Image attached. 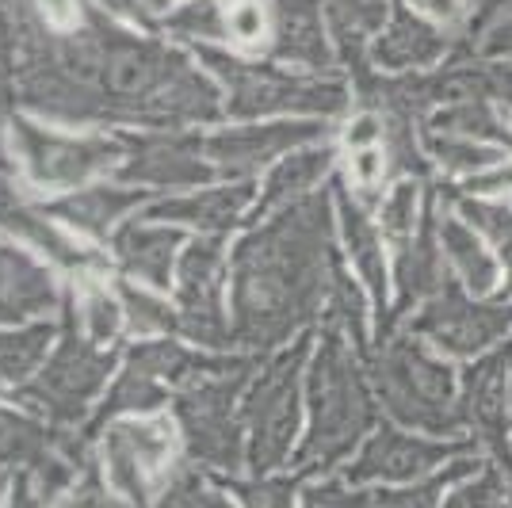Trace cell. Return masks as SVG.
Returning a JSON list of instances; mask_svg holds the SVG:
<instances>
[{
  "label": "cell",
  "mask_w": 512,
  "mask_h": 508,
  "mask_svg": "<svg viewBox=\"0 0 512 508\" xmlns=\"http://www.w3.org/2000/svg\"><path fill=\"white\" fill-rule=\"evenodd\" d=\"M425 149L440 169L455 172V176H478V172L493 169L505 161L501 146H482L474 138H459V134H444V130L425 127Z\"/></svg>",
  "instance_id": "9c48e42d"
},
{
  "label": "cell",
  "mask_w": 512,
  "mask_h": 508,
  "mask_svg": "<svg viewBox=\"0 0 512 508\" xmlns=\"http://www.w3.org/2000/svg\"><path fill=\"white\" fill-rule=\"evenodd\" d=\"M383 138H386V119H383V115H375V111L360 115V119L348 127V146H352V149L379 146Z\"/></svg>",
  "instance_id": "ac0fdd59"
},
{
  "label": "cell",
  "mask_w": 512,
  "mask_h": 508,
  "mask_svg": "<svg viewBox=\"0 0 512 508\" xmlns=\"http://www.w3.org/2000/svg\"><path fill=\"white\" fill-rule=\"evenodd\" d=\"M409 8H417L421 16L428 20L444 23V27H463L467 20V8H463V0H406Z\"/></svg>",
  "instance_id": "e0dca14e"
},
{
  "label": "cell",
  "mask_w": 512,
  "mask_h": 508,
  "mask_svg": "<svg viewBox=\"0 0 512 508\" xmlns=\"http://www.w3.org/2000/svg\"><path fill=\"white\" fill-rule=\"evenodd\" d=\"M417 203H421V184H417V180H402V184L383 199V233L398 249H406L409 237H413Z\"/></svg>",
  "instance_id": "7c38bea8"
},
{
  "label": "cell",
  "mask_w": 512,
  "mask_h": 508,
  "mask_svg": "<svg viewBox=\"0 0 512 508\" xmlns=\"http://www.w3.org/2000/svg\"><path fill=\"white\" fill-rule=\"evenodd\" d=\"M505 367H509V352H497V356H486L467 371L470 413L490 428L505 417Z\"/></svg>",
  "instance_id": "30bf717a"
},
{
  "label": "cell",
  "mask_w": 512,
  "mask_h": 508,
  "mask_svg": "<svg viewBox=\"0 0 512 508\" xmlns=\"http://www.w3.org/2000/svg\"><path fill=\"white\" fill-rule=\"evenodd\" d=\"M509 405H512V363H509Z\"/></svg>",
  "instance_id": "44dd1931"
},
{
  "label": "cell",
  "mask_w": 512,
  "mask_h": 508,
  "mask_svg": "<svg viewBox=\"0 0 512 508\" xmlns=\"http://www.w3.org/2000/svg\"><path fill=\"white\" fill-rule=\"evenodd\" d=\"M237 111L260 115V111H314V115H337L348 107V92L337 81H306L276 69H245L237 81Z\"/></svg>",
  "instance_id": "3957f363"
},
{
  "label": "cell",
  "mask_w": 512,
  "mask_h": 508,
  "mask_svg": "<svg viewBox=\"0 0 512 508\" xmlns=\"http://www.w3.org/2000/svg\"><path fill=\"white\" fill-rule=\"evenodd\" d=\"M272 35H276V50L283 58L329 65V43H325V27H321V12L314 0H276Z\"/></svg>",
  "instance_id": "8992f818"
},
{
  "label": "cell",
  "mask_w": 512,
  "mask_h": 508,
  "mask_svg": "<svg viewBox=\"0 0 512 508\" xmlns=\"http://www.w3.org/2000/svg\"><path fill=\"white\" fill-rule=\"evenodd\" d=\"M383 169H386V157L379 146L352 149V176H356V184H363V188L379 184V180H383Z\"/></svg>",
  "instance_id": "2e32d148"
},
{
  "label": "cell",
  "mask_w": 512,
  "mask_h": 508,
  "mask_svg": "<svg viewBox=\"0 0 512 508\" xmlns=\"http://www.w3.org/2000/svg\"><path fill=\"white\" fill-rule=\"evenodd\" d=\"M470 20H467V43L470 39H482V31L490 27L501 12H509L512 8V0H470Z\"/></svg>",
  "instance_id": "d6986e66"
},
{
  "label": "cell",
  "mask_w": 512,
  "mask_h": 508,
  "mask_svg": "<svg viewBox=\"0 0 512 508\" xmlns=\"http://www.w3.org/2000/svg\"><path fill=\"white\" fill-rule=\"evenodd\" d=\"M230 35L241 39V43H260L264 39V31H268V20H264V12H260V4H237L230 8Z\"/></svg>",
  "instance_id": "4fadbf2b"
},
{
  "label": "cell",
  "mask_w": 512,
  "mask_h": 508,
  "mask_svg": "<svg viewBox=\"0 0 512 508\" xmlns=\"http://www.w3.org/2000/svg\"><path fill=\"white\" fill-rule=\"evenodd\" d=\"M344 12L360 31H383L390 20V0H344Z\"/></svg>",
  "instance_id": "9a60e30c"
},
{
  "label": "cell",
  "mask_w": 512,
  "mask_h": 508,
  "mask_svg": "<svg viewBox=\"0 0 512 508\" xmlns=\"http://www.w3.org/2000/svg\"><path fill=\"white\" fill-rule=\"evenodd\" d=\"M478 54H482V58H509L512 62V8L501 12V16L482 31Z\"/></svg>",
  "instance_id": "5bb4252c"
},
{
  "label": "cell",
  "mask_w": 512,
  "mask_h": 508,
  "mask_svg": "<svg viewBox=\"0 0 512 508\" xmlns=\"http://www.w3.org/2000/svg\"><path fill=\"white\" fill-rule=\"evenodd\" d=\"M436 230H440V249L448 256L451 272L459 276V283L470 295H490L497 287V260L486 249V233L470 226L463 214L451 211L436 218Z\"/></svg>",
  "instance_id": "5b68a950"
},
{
  "label": "cell",
  "mask_w": 512,
  "mask_h": 508,
  "mask_svg": "<svg viewBox=\"0 0 512 508\" xmlns=\"http://www.w3.org/2000/svg\"><path fill=\"white\" fill-rule=\"evenodd\" d=\"M440 459H448V447L428 444L417 436H402V432H383L371 444V451L363 455V470L383 474V478H417L421 470H428Z\"/></svg>",
  "instance_id": "ba28073f"
},
{
  "label": "cell",
  "mask_w": 512,
  "mask_h": 508,
  "mask_svg": "<svg viewBox=\"0 0 512 508\" xmlns=\"http://www.w3.org/2000/svg\"><path fill=\"white\" fill-rule=\"evenodd\" d=\"M344 233H348V253L356 260V272L363 276V283L383 298L386 295V264H383V233L375 230L363 211L344 207Z\"/></svg>",
  "instance_id": "8fae6325"
},
{
  "label": "cell",
  "mask_w": 512,
  "mask_h": 508,
  "mask_svg": "<svg viewBox=\"0 0 512 508\" xmlns=\"http://www.w3.org/2000/svg\"><path fill=\"white\" fill-rule=\"evenodd\" d=\"M43 8L54 23H69L73 16H77V8H73L69 0H43Z\"/></svg>",
  "instance_id": "ffe728a7"
},
{
  "label": "cell",
  "mask_w": 512,
  "mask_h": 508,
  "mask_svg": "<svg viewBox=\"0 0 512 508\" xmlns=\"http://www.w3.org/2000/svg\"><path fill=\"white\" fill-rule=\"evenodd\" d=\"M509 325L512 306L470 302L451 283H444L432 298V306H425V314L413 321V329L432 340L440 352H448V356H478V352H486L493 340L509 333Z\"/></svg>",
  "instance_id": "6da1fadb"
},
{
  "label": "cell",
  "mask_w": 512,
  "mask_h": 508,
  "mask_svg": "<svg viewBox=\"0 0 512 508\" xmlns=\"http://www.w3.org/2000/svg\"><path fill=\"white\" fill-rule=\"evenodd\" d=\"M428 130H444V134H459V138H474V142H493V146H512V123L505 107H493L486 96H470V100H455V104L436 107L428 115Z\"/></svg>",
  "instance_id": "52a82bcc"
},
{
  "label": "cell",
  "mask_w": 512,
  "mask_h": 508,
  "mask_svg": "<svg viewBox=\"0 0 512 508\" xmlns=\"http://www.w3.org/2000/svg\"><path fill=\"white\" fill-rule=\"evenodd\" d=\"M386 394L409 421L440 424L448 421L455 405V375L448 363L432 360L421 344H398L386 360Z\"/></svg>",
  "instance_id": "7a4b0ae2"
},
{
  "label": "cell",
  "mask_w": 512,
  "mask_h": 508,
  "mask_svg": "<svg viewBox=\"0 0 512 508\" xmlns=\"http://www.w3.org/2000/svg\"><path fill=\"white\" fill-rule=\"evenodd\" d=\"M451 54V35L436 20L421 16L417 8H409L406 0H398L390 8V20L379 31V39L371 46V58L383 69L406 73V69H432Z\"/></svg>",
  "instance_id": "277c9868"
}]
</instances>
